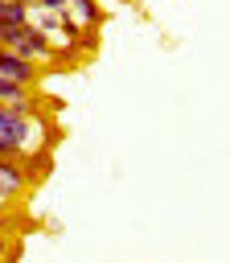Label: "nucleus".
Masks as SVG:
<instances>
[{"mask_svg":"<svg viewBox=\"0 0 230 263\" xmlns=\"http://www.w3.org/2000/svg\"><path fill=\"white\" fill-rule=\"evenodd\" d=\"M78 25H103V8H99V0H70V8H66Z\"/></svg>","mask_w":230,"mask_h":263,"instance_id":"7ed1b4c3","label":"nucleus"},{"mask_svg":"<svg viewBox=\"0 0 230 263\" xmlns=\"http://www.w3.org/2000/svg\"><path fill=\"white\" fill-rule=\"evenodd\" d=\"M0 103H4V99H0Z\"/></svg>","mask_w":230,"mask_h":263,"instance_id":"1a4fd4ad","label":"nucleus"},{"mask_svg":"<svg viewBox=\"0 0 230 263\" xmlns=\"http://www.w3.org/2000/svg\"><path fill=\"white\" fill-rule=\"evenodd\" d=\"M33 8H49V12H66L70 0H33Z\"/></svg>","mask_w":230,"mask_h":263,"instance_id":"20e7f679","label":"nucleus"},{"mask_svg":"<svg viewBox=\"0 0 230 263\" xmlns=\"http://www.w3.org/2000/svg\"><path fill=\"white\" fill-rule=\"evenodd\" d=\"M0 49H4V33H0Z\"/></svg>","mask_w":230,"mask_h":263,"instance_id":"0eeeda50","label":"nucleus"},{"mask_svg":"<svg viewBox=\"0 0 230 263\" xmlns=\"http://www.w3.org/2000/svg\"><path fill=\"white\" fill-rule=\"evenodd\" d=\"M0 74H8V78H16V82H25V86H37V78H41V62H33V58H25V53H16V49H0Z\"/></svg>","mask_w":230,"mask_h":263,"instance_id":"f257e3e1","label":"nucleus"},{"mask_svg":"<svg viewBox=\"0 0 230 263\" xmlns=\"http://www.w3.org/2000/svg\"><path fill=\"white\" fill-rule=\"evenodd\" d=\"M16 251H21V247H12V242H8L4 234H0V255H16Z\"/></svg>","mask_w":230,"mask_h":263,"instance_id":"39448f33","label":"nucleus"},{"mask_svg":"<svg viewBox=\"0 0 230 263\" xmlns=\"http://www.w3.org/2000/svg\"><path fill=\"white\" fill-rule=\"evenodd\" d=\"M0 8H4V0H0Z\"/></svg>","mask_w":230,"mask_h":263,"instance_id":"6e6552de","label":"nucleus"},{"mask_svg":"<svg viewBox=\"0 0 230 263\" xmlns=\"http://www.w3.org/2000/svg\"><path fill=\"white\" fill-rule=\"evenodd\" d=\"M12 230V222H8V214H4V205H0V234H8Z\"/></svg>","mask_w":230,"mask_h":263,"instance_id":"423d86ee","label":"nucleus"},{"mask_svg":"<svg viewBox=\"0 0 230 263\" xmlns=\"http://www.w3.org/2000/svg\"><path fill=\"white\" fill-rule=\"evenodd\" d=\"M25 185H29V177H25V164H21V156H0V201L16 197Z\"/></svg>","mask_w":230,"mask_h":263,"instance_id":"f03ea898","label":"nucleus"}]
</instances>
